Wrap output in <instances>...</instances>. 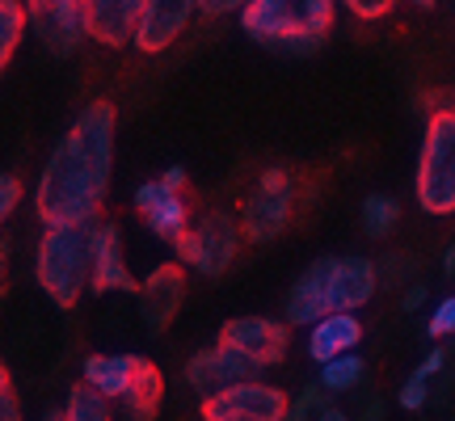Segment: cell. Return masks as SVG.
Segmentation results:
<instances>
[{
	"mask_svg": "<svg viewBox=\"0 0 455 421\" xmlns=\"http://www.w3.org/2000/svg\"><path fill=\"white\" fill-rule=\"evenodd\" d=\"M114 114L110 101H89L68 135L43 164L34 190V215L47 227H81L98 224L101 203L110 195L114 173Z\"/></svg>",
	"mask_w": 455,
	"mask_h": 421,
	"instance_id": "1",
	"label": "cell"
},
{
	"mask_svg": "<svg viewBox=\"0 0 455 421\" xmlns=\"http://www.w3.org/2000/svg\"><path fill=\"white\" fill-rule=\"evenodd\" d=\"M338 0H249L241 26L249 38L287 55H312L333 26Z\"/></svg>",
	"mask_w": 455,
	"mask_h": 421,
	"instance_id": "2",
	"label": "cell"
},
{
	"mask_svg": "<svg viewBox=\"0 0 455 421\" xmlns=\"http://www.w3.org/2000/svg\"><path fill=\"white\" fill-rule=\"evenodd\" d=\"M89 266H93V224L43 232L34 253V278L55 308L81 304V295L89 291Z\"/></svg>",
	"mask_w": 455,
	"mask_h": 421,
	"instance_id": "3",
	"label": "cell"
},
{
	"mask_svg": "<svg viewBox=\"0 0 455 421\" xmlns=\"http://www.w3.org/2000/svg\"><path fill=\"white\" fill-rule=\"evenodd\" d=\"M418 203L426 215H455V110H435L426 118Z\"/></svg>",
	"mask_w": 455,
	"mask_h": 421,
	"instance_id": "4",
	"label": "cell"
},
{
	"mask_svg": "<svg viewBox=\"0 0 455 421\" xmlns=\"http://www.w3.org/2000/svg\"><path fill=\"white\" fill-rule=\"evenodd\" d=\"M241 241H244L241 224H236L232 215H224V210H212V215H203L198 224L186 227L173 249H178L181 266H190L195 274L220 278L232 270V261L241 253Z\"/></svg>",
	"mask_w": 455,
	"mask_h": 421,
	"instance_id": "5",
	"label": "cell"
},
{
	"mask_svg": "<svg viewBox=\"0 0 455 421\" xmlns=\"http://www.w3.org/2000/svg\"><path fill=\"white\" fill-rule=\"evenodd\" d=\"M295 210V181L287 169H266L253 186V195L244 198L241 207V236L249 244H270L278 241Z\"/></svg>",
	"mask_w": 455,
	"mask_h": 421,
	"instance_id": "6",
	"label": "cell"
},
{
	"mask_svg": "<svg viewBox=\"0 0 455 421\" xmlns=\"http://www.w3.org/2000/svg\"><path fill=\"white\" fill-rule=\"evenodd\" d=\"M287 405H291L287 392L253 375L203 396V421H283Z\"/></svg>",
	"mask_w": 455,
	"mask_h": 421,
	"instance_id": "7",
	"label": "cell"
},
{
	"mask_svg": "<svg viewBox=\"0 0 455 421\" xmlns=\"http://www.w3.org/2000/svg\"><path fill=\"white\" fill-rule=\"evenodd\" d=\"M26 26L51 55H72L89 38V4L84 0H21Z\"/></svg>",
	"mask_w": 455,
	"mask_h": 421,
	"instance_id": "8",
	"label": "cell"
},
{
	"mask_svg": "<svg viewBox=\"0 0 455 421\" xmlns=\"http://www.w3.org/2000/svg\"><path fill=\"white\" fill-rule=\"evenodd\" d=\"M220 346L236 350L241 358H249L253 367H275L287 358V346H291V324L275 321V316H232V321L220 329Z\"/></svg>",
	"mask_w": 455,
	"mask_h": 421,
	"instance_id": "9",
	"label": "cell"
},
{
	"mask_svg": "<svg viewBox=\"0 0 455 421\" xmlns=\"http://www.w3.org/2000/svg\"><path fill=\"white\" fill-rule=\"evenodd\" d=\"M135 299H140V316L152 333H164L173 316L181 312V299H186V270H181L178 261H169V266H156L152 274L135 287Z\"/></svg>",
	"mask_w": 455,
	"mask_h": 421,
	"instance_id": "10",
	"label": "cell"
},
{
	"mask_svg": "<svg viewBox=\"0 0 455 421\" xmlns=\"http://www.w3.org/2000/svg\"><path fill=\"white\" fill-rule=\"evenodd\" d=\"M135 210H140V219L148 224V232L156 241L178 244L181 232L190 227V203L181 198V190H169L161 181L135 186Z\"/></svg>",
	"mask_w": 455,
	"mask_h": 421,
	"instance_id": "11",
	"label": "cell"
},
{
	"mask_svg": "<svg viewBox=\"0 0 455 421\" xmlns=\"http://www.w3.org/2000/svg\"><path fill=\"white\" fill-rule=\"evenodd\" d=\"M198 9H203V0H148L144 17L135 26V47L144 51V55H156V51L173 47Z\"/></svg>",
	"mask_w": 455,
	"mask_h": 421,
	"instance_id": "12",
	"label": "cell"
},
{
	"mask_svg": "<svg viewBox=\"0 0 455 421\" xmlns=\"http://www.w3.org/2000/svg\"><path fill=\"white\" fill-rule=\"evenodd\" d=\"M89 291L114 295L135 291V278L127 270V249L118 224H93V266H89Z\"/></svg>",
	"mask_w": 455,
	"mask_h": 421,
	"instance_id": "13",
	"label": "cell"
},
{
	"mask_svg": "<svg viewBox=\"0 0 455 421\" xmlns=\"http://www.w3.org/2000/svg\"><path fill=\"white\" fill-rule=\"evenodd\" d=\"M258 367L241 358L236 350H228V346H207V350H198L190 362H186V384L198 392V396H212V392L228 388V384H236V379H253Z\"/></svg>",
	"mask_w": 455,
	"mask_h": 421,
	"instance_id": "14",
	"label": "cell"
},
{
	"mask_svg": "<svg viewBox=\"0 0 455 421\" xmlns=\"http://www.w3.org/2000/svg\"><path fill=\"white\" fill-rule=\"evenodd\" d=\"M379 287V266L371 258H333L329 261V304L333 312H358L371 304Z\"/></svg>",
	"mask_w": 455,
	"mask_h": 421,
	"instance_id": "15",
	"label": "cell"
},
{
	"mask_svg": "<svg viewBox=\"0 0 455 421\" xmlns=\"http://www.w3.org/2000/svg\"><path fill=\"white\" fill-rule=\"evenodd\" d=\"M89 4V38L101 47L135 43V26L144 17L148 0H84Z\"/></svg>",
	"mask_w": 455,
	"mask_h": 421,
	"instance_id": "16",
	"label": "cell"
},
{
	"mask_svg": "<svg viewBox=\"0 0 455 421\" xmlns=\"http://www.w3.org/2000/svg\"><path fill=\"white\" fill-rule=\"evenodd\" d=\"M329 261L333 258L312 261L308 270L291 282V291H287V324H316L325 312H333V304H329Z\"/></svg>",
	"mask_w": 455,
	"mask_h": 421,
	"instance_id": "17",
	"label": "cell"
},
{
	"mask_svg": "<svg viewBox=\"0 0 455 421\" xmlns=\"http://www.w3.org/2000/svg\"><path fill=\"white\" fill-rule=\"evenodd\" d=\"M363 341V321L358 312H325L316 324H308V358L312 362H329L338 354H350Z\"/></svg>",
	"mask_w": 455,
	"mask_h": 421,
	"instance_id": "18",
	"label": "cell"
},
{
	"mask_svg": "<svg viewBox=\"0 0 455 421\" xmlns=\"http://www.w3.org/2000/svg\"><path fill=\"white\" fill-rule=\"evenodd\" d=\"M135 367H140V354H89L84 358L81 384H89L93 392H101L106 401H123V392L131 388L135 379Z\"/></svg>",
	"mask_w": 455,
	"mask_h": 421,
	"instance_id": "19",
	"label": "cell"
},
{
	"mask_svg": "<svg viewBox=\"0 0 455 421\" xmlns=\"http://www.w3.org/2000/svg\"><path fill=\"white\" fill-rule=\"evenodd\" d=\"M164 401V375L161 367L152 362V358H140V367H135V379H131V388L123 392V409H127L131 421H152L156 417V409Z\"/></svg>",
	"mask_w": 455,
	"mask_h": 421,
	"instance_id": "20",
	"label": "cell"
},
{
	"mask_svg": "<svg viewBox=\"0 0 455 421\" xmlns=\"http://www.w3.org/2000/svg\"><path fill=\"white\" fill-rule=\"evenodd\" d=\"M363 375H367V362L350 350V354H338L329 358V362H321V392H329V396H341V392H355L358 384H363Z\"/></svg>",
	"mask_w": 455,
	"mask_h": 421,
	"instance_id": "21",
	"label": "cell"
},
{
	"mask_svg": "<svg viewBox=\"0 0 455 421\" xmlns=\"http://www.w3.org/2000/svg\"><path fill=\"white\" fill-rule=\"evenodd\" d=\"M401 224V203L392 195H367L363 198V232L371 241H384L392 227Z\"/></svg>",
	"mask_w": 455,
	"mask_h": 421,
	"instance_id": "22",
	"label": "cell"
},
{
	"mask_svg": "<svg viewBox=\"0 0 455 421\" xmlns=\"http://www.w3.org/2000/svg\"><path fill=\"white\" fill-rule=\"evenodd\" d=\"M64 421H114V409L101 392H93L89 384H76V388L68 392Z\"/></svg>",
	"mask_w": 455,
	"mask_h": 421,
	"instance_id": "23",
	"label": "cell"
},
{
	"mask_svg": "<svg viewBox=\"0 0 455 421\" xmlns=\"http://www.w3.org/2000/svg\"><path fill=\"white\" fill-rule=\"evenodd\" d=\"M26 4L21 0H0V68L9 64L26 38Z\"/></svg>",
	"mask_w": 455,
	"mask_h": 421,
	"instance_id": "24",
	"label": "cell"
},
{
	"mask_svg": "<svg viewBox=\"0 0 455 421\" xmlns=\"http://www.w3.org/2000/svg\"><path fill=\"white\" fill-rule=\"evenodd\" d=\"M325 396L329 392H321V384H308L299 396H291V405H287V417L283 421H316V413L325 409Z\"/></svg>",
	"mask_w": 455,
	"mask_h": 421,
	"instance_id": "25",
	"label": "cell"
},
{
	"mask_svg": "<svg viewBox=\"0 0 455 421\" xmlns=\"http://www.w3.org/2000/svg\"><path fill=\"white\" fill-rule=\"evenodd\" d=\"M426 401H430V379H426L422 371H413L405 384H401V392H396V405L405 409V413H418Z\"/></svg>",
	"mask_w": 455,
	"mask_h": 421,
	"instance_id": "26",
	"label": "cell"
},
{
	"mask_svg": "<svg viewBox=\"0 0 455 421\" xmlns=\"http://www.w3.org/2000/svg\"><path fill=\"white\" fill-rule=\"evenodd\" d=\"M426 333H430L435 341L455 338V295H447V299H439V304H435L430 321H426Z\"/></svg>",
	"mask_w": 455,
	"mask_h": 421,
	"instance_id": "27",
	"label": "cell"
},
{
	"mask_svg": "<svg viewBox=\"0 0 455 421\" xmlns=\"http://www.w3.org/2000/svg\"><path fill=\"white\" fill-rule=\"evenodd\" d=\"M0 421H21V396L4 362H0Z\"/></svg>",
	"mask_w": 455,
	"mask_h": 421,
	"instance_id": "28",
	"label": "cell"
},
{
	"mask_svg": "<svg viewBox=\"0 0 455 421\" xmlns=\"http://www.w3.org/2000/svg\"><path fill=\"white\" fill-rule=\"evenodd\" d=\"M338 4L341 9H350L358 21H375V17L392 13V4H396V0H338Z\"/></svg>",
	"mask_w": 455,
	"mask_h": 421,
	"instance_id": "29",
	"label": "cell"
},
{
	"mask_svg": "<svg viewBox=\"0 0 455 421\" xmlns=\"http://www.w3.org/2000/svg\"><path fill=\"white\" fill-rule=\"evenodd\" d=\"M17 203H21V178H13V173H0V224H4V219L17 210Z\"/></svg>",
	"mask_w": 455,
	"mask_h": 421,
	"instance_id": "30",
	"label": "cell"
},
{
	"mask_svg": "<svg viewBox=\"0 0 455 421\" xmlns=\"http://www.w3.org/2000/svg\"><path fill=\"white\" fill-rule=\"evenodd\" d=\"M249 0H203V13L212 17H224V13H241Z\"/></svg>",
	"mask_w": 455,
	"mask_h": 421,
	"instance_id": "31",
	"label": "cell"
},
{
	"mask_svg": "<svg viewBox=\"0 0 455 421\" xmlns=\"http://www.w3.org/2000/svg\"><path fill=\"white\" fill-rule=\"evenodd\" d=\"M422 304H426V287H422V282L405 287V295H401V308H405V312H418Z\"/></svg>",
	"mask_w": 455,
	"mask_h": 421,
	"instance_id": "32",
	"label": "cell"
},
{
	"mask_svg": "<svg viewBox=\"0 0 455 421\" xmlns=\"http://www.w3.org/2000/svg\"><path fill=\"white\" fill-rule=\"evenodd\" d=\"M156 181H161V186H169V190H186V169H181V164H169Z\"/></svg>",
	"mask_w": 455,
	"mask_h": 421,
	"instance_id": "33",
	"label": "cell"
},
{
	"mask_svg": "<svg viewBox=\"0 0 455 421\" xmlns=\"http://www.w3.org/2000/svg\"><path fill=\"white\" fill-rule=\"evenodd\" d=\"M443 367H447V354H443V350H430V354L422 358V367H418V371H422L426 379H430V375H439Z\"/></svg>",
	"mask_w": 455,
	"mask_h": 421,
	"instance_id": "34",
	"label": "cell"
},
{
	"mask_svg": "<svg viewBox=\"0 0 455 421\" xmlns=\"http://www.w3.org/2000/svg\"><path fill=\"white\" fill-rule=\"evenodd\" d=\"M316 421H355V417H346L341 409H333V405H325L321 413H316Z\"/></svg>",
	"mask_w": 455,
	"mask_h": 421,
	"instance_id": "35",
	"label": "cell"
},
{
	"mask_svg": "<svg viewBox=\"0 0 455 421\" xmlns=\"http://www.w3.org/2000/svg\"><path fill=\"white\" fill-rule=\"evenodd\" d=\"M443 274H455V244H447V253H443Z\"/></svg>",
	"mask_w": 455,
	"mask_h": 421,
	"instance_id": "36",
	"label": "cell"
},
{
	"mask_svg": "<svg viewBox=\"0 0 455 421\" xmlns=\"http://www.w3.org/2000/svg\"><path fill=\"white\" fill-rule=\"evenodd\" d=\"M4 270H9V249L0 244V287H4Z\"/></svg>",
	"mask_w": 455,
	"mask_h": 421,
	"instance_id": "37",
	"label": "cell"
},
{
	"mask_svg": "<svg viewBox=\"0 0 455 421\" xmlns=\"http://www.w3.org/2000/svg\"><path fill=\"white\" fill-rule=\"evenodd\" d=\"M379 413H384V409H379V405H367V413H363V421H379Z\"/></svg>",
	"mask_w": 455,
	"mask_h": 421,
	"instance_id": "38",
	"label": "cell"
},
{
	"mask_svg": "<svg viewBox=\"0 0 455 421\" xmlns=\"http://www.w3.org/2000/svg\"><path fill=\"white\" fill-rule=\"evenodd\" d=\"M409 4H418V9H435L439 0H409Z\"/></svg>",
	"mask_w": 455,
	"mask_h": 421,
	"instance_id": "39",
	"label": "cell"
}]
</instances>
